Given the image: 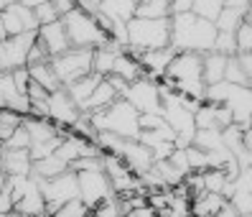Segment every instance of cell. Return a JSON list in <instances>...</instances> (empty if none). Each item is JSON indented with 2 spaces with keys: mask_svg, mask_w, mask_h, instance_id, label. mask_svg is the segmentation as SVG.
I'll return each mask as SVG.
<instances>
[{
  "mask_svg": "<svg viewBox=\"0 0 252 217\" xmlns=\"http://www.w3.org/2000/svg\"><path fill=\"white\" fill-rule=\"evenodd\" d=\"M214 54H221V56H234L237 54V43H234V34H227V31H217V38H214Z\"/></svg>",
  "mask_w": 252,
  "mask_h": 217,
  "instance_id": "d590c367",
  "label": "cell"
},
{
  "mask_svg": "<svg viewBox=\"0 0 252 217\" xmlns=\"http://www.w3.org/2000/svg\"><path fill=\"white\" fill-rule=\"evenodd\" d=\"M23 128H26L28 138H31V143H46V141H51L56 136L66 133V128H59V125H54L46 118H31V115L23 118Z\"/></svg>",
  "mask_w": 252,
  "mask_h": 217,
  "instance_id": "d6986e66",
  "label": "cell"
},
{
  "mask_svg": "<svg viewBox=\"0 0 252 217\" xmlns=\"http://www.w3.org/2000/svg\"><path fill=\"white\" fill-rule=\"evenodd\" d=\"M38 189L43 197V207H46V217L51 212H56L62 205L71 199H79V186H77V174L74 171H64L54 179H38Z\"/></svg>",
  "mask_w": 252,
  "mask_h": 217,
  "instance_id": "8992f818",
  "label": "cell"
},
{
  "mask_svg": "<svg viewBox=\"0 0 252 217\" xmlns=\"http://www.w3.org/2000/svg\"><path fill=\"white\" fill-rule=\"evenodd\" d=\"M132 3H135V5H138V3H143V0H132Z\"/></svg>",
  "mask_w": 252,
  "mask_h": 217,
  "instance_id": "db71d44e",
  "label": "cell"
},
{
  "mask_svg": "<svg viewBox=\"0 0 252 217\" xmlns=\"http://www.w3.org/2000/svg\"><path fill=\"white\" fill-rule=\"evenodd\" d=\"M87 215H90V207L82 205L79 199H71V202L59 207L56 212H51L49 217H87Z\"/></svg>",
  "mask_w": 252,
  "mask_h": 217,
  "instance_id": "8d00e7d4",
  "label": "cell"
},
{
  "mask_svg": "<svg viewBox=\"0 0 252 217\" xmlns=\"http://www.w3.org/2000/svg\"><path fill=\"white\" fill-rule=\"evenodd\" d=\"M59 84L66 87L71 82H77L87 74H92V49H79V46H69L64 54L54 56L49 62Z\"/></svg>",
  "mask_w": 252,
  "mask_h": 217,
  "instance_id": "5b68a950",
  "label": "cell"
},
{
  "mask_svg": "<svg viewBox=\"0 0 252 217\" xmlns=\"http://www.w3.org/2000/svg\"><path fill=\"white\" fill-rule=\"evenodd\" d=\"M49 3H51V5H54V10L59 13V18H64L69 10L77 8V3H74V0H49Z\"/></svg>",
  "mask_w": 252,
  "mask_h": 217,
  "instance_id": "bcb514c9",
  "label": "cell"
},
{
  "mask_svg": "<svg viewBox=\"0 0 252 217\" xmlns=\"http://www.w3.org/2000/svg\"><path fill=\"white\" fill-rule=\"evenodd\" d=\"M217 26L212 21L196 18L194 13H176L171 16V46L176 51L209 54L214 49Z\"/></svg>",
  "mask_w": 252,
  "mask_h": 217,
  "instance_id": "6da1fadb",
  "label": "cell"
},
{
  "mask_svg": "<svg viewBox=\"0 0 252 217\" xmlns=\"http://www.w3.org/2000/svg\"><path fill=\"white\" fill-rule=\"evenodd\" d=\"M117 158H123L135 177H140L143 171H148L153 166L151 148L143 146L140 141H123V148H120V153H117Z\"/></svg>",
  "mask_w": 252,
  "mask_h": 217,
  "instance_id": "9a60e30c",
  "label": "cell"
},
{
  "mask_svg": "<svg viewBox=\"0 0 252 217\" xmlns=\"http://www.w3.org/2000/svg\"><path fill=\"white\" fill-rule=\"evenodd\" d=\"M74 3H77V5H79V3H82V0H74Z\"/></svg>",
  "mask_w": 252,
  "mask_h": 217,
  "instance_id": "11a10c76",
  "label": "cell"
},
{
  "mask_svg": "<svg viewBox=\"0 0 252 217\" xmlns=\"http://www.w3.org/2000/svg\"><path fill=\"white\" fill-rule=\"evenodd\" d=\"M221 8H224V0H194L191 13H194L196 18H204V21H212L214 23Z\"/></svg>",
  "mask_w": 252,
  "mask_h": 217,
  "instance_id": "1f68e13d",
  "label": "cell"
},
{
  "mask_svg": "<svg viewBox=\"0 0 252 217\" xmlns=\"http://www.w3.org/2000/svg\"><path fill=\"white\" fill-rule=\"evenodd\" d=\"M191 146L201 148L204 153H212V151H219L224 148L221 146V130L219 128H206V130H196L194 133V143Z\"/></svg>",
  "mask_w": 252,
  "mask_h": 217,
  "instance_id": "f546056e",
  "label": "cell"
},
{
  "mask_svg": "<svg viewBox=\"0 0 252 217\" xmlns=\"http://www.w3.org/2000/svg\"><path fill=\"white\" fill-rule=\"evenodd\" d=\"M3 148H31V138H28V133H26V128L23 125H18L16 130L10 133V138L3 143Z\"/></svg>",
  "mask_w": 252,
  "mask_h": 217,
  "instance_id": "74e56055",
  "label": "cell"
},
{
  "mask_svg": "<svg viewBox=\"0 0 252 217\" xmlns=\"http://www.w3.org/2000/svg\"><path fill=\"white\" fill-rule=\"evenodd\" d=\"M163 125V118L158 112H140L138 115V128L140 130H156Z\"/></svg>",
  "mask_w": 252,
  "mask_h": 217,
  "instance_id": "b9f144b4",
  "label": "cell"
},
{
  "mask_svg": "<svg viewBox=\"0 0 252 217\" xmlns=\"http://www.w3.org/2000/svg\"><path fill=\"white\" fill-rule=\"evenodd\" d=\"M99 82H102V77L92 72V74H87V77H82V79H77V82H71V84L64 87L66 95H69V100L79 108V112H84L87 100H90V95L94 92V87H97Z\"/></svg>",
  "mask_w": 252,
  "mask_h": 217,
  "instance_id": "ffe728a7",
  "label": "cell"
},
{
  "mask_svg": "<svg viewBox=\"0 0 252 217\" xmlns=\"http://www.w3.org/2000/svg\"><path fill=\"white\" fill-rule=\"evenodd\" d=\"M43 62H51V59H49V54H46V49H43L41 43L36 41L33 46H31V51H28V59H26V67H31V64H43Z\"/></svg>",
  "mask_w": 252,
  "mask_h": 217,
  "instance_id": "7bdbcfd3",
  "label": "cell"
},
{
  "mask_svg": "<svg viewBox=\"0 0 252 217\" xmlns=\"http://www.w3.org/2000/svg\"><path fill=\"white\" fill-rule=\"evenodd\" d=\"M214 217H237V210L229 205V202H224V205H221V210H219Z\"/></svg>",
  "mask_w": 252,
  "mask_h": 217,
  "instance_id": "681fc988",
  "label": "cell"
},
{
  "mask_svg": "<svg viewBox=\"0 0 252 217\" xmlns=\"http://www.w3.org/2000/svg\"><path fill=\"white\" fill-rule=\"evenodd\" d=\"M221 105L229 110L234 125L250 130V112H252V90H250V87L229 84V92H227V97H224V103H221Z\"/></svg>",
  "mask_w": 252,
  "mask_h": 217,
  "instance_id": "8fae6325",
  "label": "cell"
},
{
  "mask_svg": "<svg viewBox=\"0 0 252 217\" xmlns=\"http://www.w3.org/2000/svg\"><path fill=\"white\" fill-rule=\"evenodd\" d=\"M132 18H151V21L171 18V0H143V3L135 5Z\"/></svg>",
  "mask_w": 252,
  "mask_h": 217,
  "instance_id": "4316f807",
  "label": "cell"
},
{
  "mask_svg": "<svg viewBox=\"0 0 252 217\" xmlns=\"http://www.w3.org/2000/svg\"><path fill=\"white\" fill-rule=\"evenodd\" d=\"M74 174H77V186H79V202L82 205L94 210L99 205H105V202L115 199L110 179L105 177L102 169H84V171H74Z\"/></svg>",
  "mask_w": 252,
  "mask_h": 217,
  "instance_id": "52a82bcc",
  "label": "cell"
},
{
  "mask_svg": "<svg viewBox=\"0 0 252 217\" xmlns=\"http://www.w3.org/2000/svg\"><path fill=\"white\" fill-rule=\"evenodd\" d=\"M18 16H21V23H23V31L26 34H36L38 31V21H36L31 8H26V5L18 3Z\"/></svg>",
  "mask_w": 252,
  "mask_h": 217,
  "instance_id": "60d3db41",
  "label": "cell"
},
{
  "mask_svg": "<svg viewBox=\"0 0 252 217\" xmlns=\"http://www.w3.org/2000/svg\"><path fill=\"white\" fill-rule=\"evenodd\" d=\"M247 16H250V13H247ZM247 16H245V13L232 10V8H221V10H219V16H217V21H214V26H217V31L234 34L237 28H240V23H242Z\"/></svg>",
  "mask_w": 252,
  "mask_h": 217,
  "instance_id": "4dcf8cb0",
  "label": "cell"
},
{
  "mask_svg": "<svg viewBox=\"0 0 252 217\" xmlns=\"http://www.w3.org/2000/svg\"><path fill=\"white\" fill-rule=\"evenodd\" d=\"M13 212L21 217H46V207H43V197H41L36 177H28V186L23 197L13 205Z\"/></svg>",
  "mask_w": 252,
  "mask_h": 217,
  "instance_id": "2e32d148",
  "label": "cell"
},
{
  "mask_svg": "<svg viewBox=\"0 0 252 217\" xmlns=\"http://www.w3.org/2000/svg\"><path fill=\"white\" fill-rule=\"evenodd\" d=\"M64 23V31L69 38V46H79V49H97L102 43H107L110 38L105 36V31L97 26L94 16L84 13L82 8H74L69 10L66 16L62 18Z\"/></svg>",
  "mask_w": 252,
  "mask_h": 217,
  "instance_id": "277c9868",
  "label": "cell"
},
{
  "mask_svg": "<svg viewBox=\"0 0 252 217\" xmlns=\"http://www.w3.org/2000/svg\"><path fill=\"white\" fill-rule=\"evenodd\" d=\"M224 197L221 194H212V192H201L196 197H191V217H214L221 205H224Z\"/></svg>",
  "mask_w": 252,
  "mask_h": 217,
  "instance_id": "cb8c5ba5",
  "label": "cell"
},
{
  "mask_svg": "<svg viewBox=\"0 0 252 217\" xmlns=\"http://www.w3.org/2000/svg\"><path fill=\"white\" fill-rule=\"evenodd\" d=\"M49 120L54 123V125H59V128H71L74 125V120L79 118V108L69 100V95H66V90L64 87H59V90H54V92H49Z\"/></svg>",
  "mask_w": 252,
  "mask_h": 217,
  "instance_id": "7c38bea8",
  "label": "cell"
},
{
  "mask_svg": "<svg viewBox=\"0 0 252 217\" xmlns=\"http://www.w3.org/2000/svg\"><path fill=\"white\" fill-rule=\"evenodd\" d=\"M237 217H252V215H237Z\"/></svg>",
  "mask_w": 252,
  "mask_h": 217,
  "instance_id": "f5cc1de1",
  "label": "cell"
},
{
  "mask_svg": "<svg viewBox=\"0 0 252 217\" xmlns=\"http://www.w3.org/2000/svg\"><path fill=\"white\" fill-rule=\"evenodd\" d=\"M26 72H28V77H31V82H36L38 87H43L46 92H54V90H59V87H62L49 62H43V64H31V67H26Z\"/></svg>",
  "mask_w": 252,
  "mask_h": 217,
  "instance_id": "83f0119b",
  "label": "cell"
},
{
  "mask_svg": "<svg viewBox=\"0 0 252 217\" xmlns=\"http://www.w3.org/2000/svg\"><path fill=\"white\" fill-rule=\"evenodd\" d=\"M224 8H232L237 13H250V0H224Z\"/></svg>",
  "mask_w": 252,
  "mask_h": 217,
  "instance_id": "c3c4849f",
  "label": "cell"
},
{
  "mask_svg": "<svg viewBox=\"0 0 252 217\" xmlns=\"http://www.w3.org/2000/svg\"><path fill=\"white\" fill-rule=\"evenodd\" d=\"M115 100H120L117 97V92L110 87L107 79H102L97 87H94V92L90 95V100H87V105H84V112H99V110H105L110 108Z\"/></svg>",
  "mask_w": 252,
  "mask_h": 217,
  "instance_id": "d4e9b609",
  "label": "cell"
},
{
  "mask_svg": "<svg viewBox=\"0 0 252 217\" xmlns=\"http://www.w3.org/2000/svg\"><path fill=\"white\" fill-rule=\"evenodd\" d=\"M54 156L59 158V161H64L66 166L74 164L77 158H87V156H102V151L97 148V143L87 141V138H79L74 133H66L62 138V143H59V148L54 151Z\"/></svg>",
  "mask_w": 252,
  "mask_h": 217,
  "instance_id": "4fadbf2b",
  "label": "cell"
},
{
  "mask_svg": "<svg viewBox=\"0 0 252 217\" xmlns=\"http://www.w3.org/2000/svg\"><path fill=\"white\" fill-rule=\"evenodd\" d=\"M16 3H21V5H26V8H36V5H41V3H46V0H16Z\"/></svg>",
  "mask_w": 252,
  "mask_h": 217,
  "instance_id": "f907efd6",
  "label": "cell"
},
{
  "mask_svg": "<svg viewBox=\"0 0 252 217\" xmlns=\"http://www.w3.org/2000/svg\"><path fill=\"white\" fill-rule=\"evenodd\" d=\"M102 171H105V177L110 179V186L115 197L117 194H130V192H140L143 184L135 174L130 171V166L123 161V158H117L112 153H102Z\"/></svg>",
  "mask_w": 252,
  "mask_h": 217,
  "instance_id": "ba28073f",
  "label": "cell"
},
{
  "mask_svg": "<svg viewBox=\"0 0 252 217\" xmlns=\"http://www.w3.org/2000/svg\"><path fill=\"white\" fill-rule=\"evenodd\" d=\"M0 151H3V143H0Z\"/></svg>",
  "mask_w": 252,
  "mask_h": 217,
  "instance_id": "9f6ffc18",
  "label": "cell"
},
{
  "mask_svg": "<svg viewBox=\"0 0 252 217\" xmlns=\"http://www.w3.org/2000/svg\"><path fill=\"white\" fill-rule=\"evenodd\" d=\"M87 217H120V212H117L115 199H110V202H105V205L90 210V215H87Z\"/></svg>",
  "mask_w": 252,
  "mask_h": 217,
  "instance_id": "f6af8a7d",
  "label": "cell"
},
{
  "mask_svg": "<svg viewBox=\"0 0 252 217\" xmlns=\"http://www.w3.org/2000/svg\"><path fill=\"white\" fill-rule=\"evenodd\" d=\"M36 41L41 43L43 49H46L49 59H54V56L64 54L69 49V38H66V31H64V23L62 21H54V23L41 26L38 31H36Z\"/></svg>",
  "mask_w": 252,
  "mask_h": 217,
  "instance_id": "5bb4252c",
  "label": "cell"
},
{
  "mask_svg": "<svg viewBox=\"0 0 252 217\" xmlns=\"http://www.w3.org/2000/svg\"><path fill=\"white\" fill-rule=\"evenodd\" d=\"M10 77H13V84H16V90L26 97V90H28V84H31V77H28L26 67H23V69H13V72H10Z\"/></svg>",
  "mask_w": 252,
  "mask_h": 217,
  "instance_id": "ee69618b",
  "label": "cell"
},
{
  "mask_svg": "<svg viewBox=\"0 0 252 217\" xmlns=\"http://www.w3.org/2000/svg\"><path fill=\"white\" fill-rule=\"evenodd\" d=\"M69 166L64 161H59L56 156H46V158H41V161H33L31 164V177L36 179H54L59 177V174H64Z\"/></svg>",
  "mask_w": 252,
  "mask_h": 217,
  "instance_id": "f1b7e54d",
  "label": "cell"
},
{
  "mask_svg": "<svg viewBox=\"0 0 252 217\" xmlns=\"http://www.w3.org/2000/svg\"><path fill=\"white\" fill-rule=\"evenodd\" d=\"M224 82L237 84V87H250V77L245 74V69L240 67L237 56H227V67H224Z\"/></svg>",
  "mask_w": 252,
  "mask_h": 217,
  "instance_id": "836d02e7",
  "label": "cell"
},
{
  "mask_svg": "<svg viewBox=\"0 0 252 217\" xmlns=\"http://www.w3.org/2000/svg\"><path fill=\"white\" fill-rule=\"evenodd\" d=\"M125 51L123 46H117L115 41H107V43H102V46L92 49V72L99 77H107L110 74V69H112V62H115V56Z\"/></svg>",
  "mask_w": 252,
  "mask_h": 217,
  "instance_id": "7402d4cb",
  "label": "cell"
},
{
  "mask_svg": "<svg viewBox=\"0 0 252 217\" xmlns=\"http://www.w3.org/2000/svg\"><path fill=\"white\" fill-rule=\"evenodd\" d=\"M23 118L26 115H21L16 110H0V143H5L13 130L18 125H23Z\"/></svg>",
  "mask_w": 252,
  "mask_h": 217,
  "instance_id": "d6a6232c",
  "label": "cell"
},
{
  "mask_svg": "<svg viewBox=\"0 0 252 217\" xmlns=\"http://www.w3.org/2000/svg\"><path fill=\"white\" fill-rule=\"evenodd\" d=\"M171 46V18H130L127 21V54L153 51Z\"/></svg>",
  "mask_w": 252,
  "mask_h": 217,
  "instance_id": "3957f363",
  "label": "cell"
},
{
  "mask_svg": "<svg viewBox=\"0 0 252 217\" xmlns=\"http://www.w3.org/2000/svg\"><path fill=\"white\" fill-rule=\"evenodd\" d=\"M123 217H158V215H156V210L151 205H143V207H135V210L125 212Z\"/></svg>",
  "mask_w": 252,
  "mask_h": 217,
  "instance_id": "7dc6e473",
  "label": "cell"
},
{
  "mask_svg": "<svg viewBox=\"0 0 252 217\" xmlns=\"http://www.w3.org/2000/svg\"><path fill=\"white\" fill-rule=\"evenodd\" d=\"M186 161H189V171H204L206 169V153L196 146L186 148Z\"/></svg>",
  "mask_w": 252,
  "mask_h": 217,
  "instance_id": "ab89813d",
  "label": "cell"
},
{
  "mask_svg": "<svg viewBox=\"0 0 252 217\" xmlns=\"http://www.w3.org/2000/svg\"><path fill=\"white\" fill-rule=\"evenodd\" d=\"M127 105H132L138 112H158L160 115V97H158V84L153 79H138L127 84V90L123 95Z\"/></svg>",
  "mask_w": 252,
  "mask_h": 217,
  "instance_id": "30bf717a",
  "label": "cell"
},
{
  "mask_svg": "<svg viewBox=\"0 0 252 217\" xmlns=\"http://www.w3.org/2000/svg\"><path fill=\"white\" fill-rule=\"evenodd\" d=\"M110 74L125 79L127 84H132V82L143 79V67H140V62L135 59V56H130L127 51H120V54L115 56V62H112Z\"/></svg>",
  "mask_w": 252,
  "mask_h": 217,
  "instance_id": "44dd1931",
  "label": "cell"
},
{
  "mask_svg": "<svg viewBox=\"0 0 252 217\" xmlns=\"http://www.w3.org/2000/svg\"><path fill=\"white\" fill-rule=\"evenodd\" d=\"M224 67H227V56L214 54V51L201 54V82H204V87L224 79Z\"/></svg>",
  "mask_w": 252,
  "mask_h": 217,
  "instance_id": "603a6c76",
  "label": "cell"
},
{
  "mask_svg": "<svg viewBox=\"0 0 252 217\" xmlns=\"http://www.w3.org/2000/svg\"><path fill=\"white\" fill-rule=\"evenodd\" d=\"M234 43H237V54H250L252 51V26L250 18L240 23V28L234 31Z\"/></svg>",
  "mask_w": 252,
  "mask_h": 217,
  "instance_id": "e575fe53",
  "label": "cell"
},
{
  "mask_svg": "<svg viewBox=\"0 0 252 217\" xmlns=\"http://www.w3.org/2000/svg\"><path fill=\"white\" fill-rule=\"evenodd\" d=\"M0 110H16L21 115H28V100L16 90L10 72H0Z\"/></svg>",
  "mask_w": 252,
  "mask_h": 217,
  "instance_id": "e0dca14e",
  "label": "cell"
},
{
  "mask_svg": "<svg viewBox=\"0 0 252 217\" xmlns=\"http://www.w3.org/2000/svg\"><path fill=\"white\" fill-rule=\"evenodd\" d=\"M33 43H36V34H18L0 41V72L23 69Z\"/></svg>",
  "mask_w": 252,
  "mask_h": 217,
  "instance_id": "9c48e42d",
  "label": "cell"
},
{
  "mask_svg": "<svg viewBox=\"0 0 252 217\" xmlns=\"http://www.w3.org/2000/svg\"><path fill=\"white\" fill-rule=\"evenodd\" d=\"M90 115V123L94 125L97 133H112L117 138L125 141H138V110L127 105L125 100H115V103L99 112H87Z\"/></svg>",
  "mask_w": 252,
  "mask_h": 217,
  "instance_id": "7a4b0ae2",
  "label": "cell"
},
{
  "mask_svg": "<svg viewBox=\"0 0 252 217\" xmlns=\"http://www.w3.org/2000/svg\"><path fill=\"white\" fill-rule=\"evenodd\" d=\"M3 38H8V34H5V28H3V21H0V41Z\"/></svg>",
  "mask_w": 252,
  "mask_h": 217,
  "instance_id": "816d5d0a",
  "label": "cell"
},
{
  "mask_svg": "<svg viewBox=\"0 0 252 217\" xmlns=\"http://www.w3.org/2000/svg\"><path fill=\"white\" fill-rule=\"evenodd\" d=\"M3 171L5 177H31V156L26 148H3Z\"/></svg>",
  "mask_w": 252,
  "mask_h": 217,
  "instance_id": "ac0fdd59",
  "label": "cell"
},
{
  "mask_svg": "<svg viewBox=\"0 0 252 217\" xmlns=\"http://www.w3.org/2000/svg\"><path fill=\"white\" fill-rule=\"evenodd\" d=\"M99 13L110 21L127 23L132 16H135V3H132V0H105V3L99 5Z\"/></svg>",
  "mask_w": 252,
  "mask_h": 217,
  "instance_id": "484cf974",
  "label": "cell"
},
{
  "mask_svg": "<svg viewBox=\"0 0 252 217\" xmlns=\"http://www.w3.org/2000/svg\"><path fill=\"white\" fill-rule=\"evenodd\" d=\"M33 16H36V21H38V28H41V26H46V23H54V21H62V18H59V13L54 10V5L49 3V0L33 8Z\"/></svg>",
  "mask_w": 252,
  "mask_h": 217,
  "instance_id": "f35d334b",
  "label": "cell"
}]
</instances>
